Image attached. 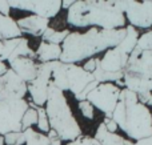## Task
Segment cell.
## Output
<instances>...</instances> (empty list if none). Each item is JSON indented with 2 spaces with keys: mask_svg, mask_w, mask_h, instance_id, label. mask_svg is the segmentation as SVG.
<instances>
[{
  "mask_svg": "<svg viewBox=\"0 0 152 145\" xmlns=\"http://www.w3.org/2000/svg\"><path fill=\"white\" fill-rule=\"evenodd\" d=\"M67 145H100V144L97 140H95V137H91V136H80V137L75 138L74 141L67 143Z\"/></svg>",
  "mask_w": 152,
  "mask_h": 145,
  "instance_id": "83f0119b",
  "label": "cell"
},
{
  "mask_svg": "<svg viewBox=\"0 0 152 145\" xmlns=\"http://www.w3.org/2000/svg\"><path fill=\"white\" fill-rule=\"evenodd\" d=\"M136 48L142 51H152V29L143 33L142 36H139Z\"/></svg>",
  "mask_w": 152,
  "mask_h": 145,
  "instance_id": "484cf974",
  "label": "cell"
},
{
  "mask_svg": "<svg viewBox=\"0 0 152 145\" xmlns=\"http://www.w3.org/2000/svg\"><path fill=\"white\" fill-rule=\"evenodd\" d=\"M97 59H99V57H91V59H88V60L86 61V64H84L81 68H83L86 72H88V73H92V72L95 71V68H96Z\"/></svg>",
  "mask_w": 152,
  "mask_h": 145,
  "instance_id": "f1b7e54d",
  "label": "cell"
},
{
  "mask_svg": "<svg viewBox=\"0 0 152 145\" xmlns=\"http://www.w3.org/2000/svg\"><path fill=\"white\" fill-rule=\"evenodd\" d=\"M10 13H11V7H10V4H8V1L0 0V15L10 16Z\"/></svg>",
  "mask_w": 152,
  "mask_h": 145,
  "instance_id": "4dcf8cb0",
  "label": "cell"
},
{
  "mask_svg": "<svg viewBox=\"0 0 152 145\" xmlns=\"http://www.w3.org/2000/svg\"><path fill=\"white\" fill-rule=\"evenodd\" d=\"M123 83L126 89L136 95L152 93V51H132L123 72Z\"/></svg>",
  "mask_w": 152,
  "mask_h": 145,
  "instance_id": "5b68a950",
  "label": "cell"
},
{
  "mask_svg": "<svg viewBox=\"0 0 152 145\" xmlns=\"http://www.w3.org/2000/svg\"><path fill=\"white\" fill-rule=\"evenodd\" d=\"M151 112H152V111H151Z\"/></svg>",
  "mask_w": 152,
  "mask_h": 145,
  "instance_id": "8d00e7d4",
  "label": "cell"
},
{
  "mask_svg": "<svg viewBox=\"0 0 152 145\" xmlns=\"http://www.w3.org/2000/svg\"><path fill=\"white\" fill-rule=\"evenodd\" d=\"M4 137V145H24L26 144V137L23 132H12L7 133Z\"/></svg>",
  "mask_w": 152,
  "mask_h": 145,
  "instance_id": "d4e9b609",
  "label": "cell"
},
{
  "mask_svg": "<svg viewBox=\"0 0 152 145\" xmlns=\"http://www.w3.org/2000/svg\"><path fill=\"white\" fill-rule=\"evenodd\" d=\"M126 37L120 41V44L118 45V49H120L121 52L127 53V55H131V52L136 48L137 44V39H139V33H137V29L134 28L132 25H127L126 27Z\"/></svg>",
  "mask_w": 152,
  "mask_h": 145,
  "instance_id": "d6986e66",
  "label": "cell"
},
{
  "mask_svg": "<svg viewBox=\"0 0 152 145\" xmlns=\"http://www.w3.org/2000/svg\"><path fill=\"white\" fill-rule=\"evenodd\" d=\"M132 145H152V135L150 137H145L139 141H135V143H132Z\"/></svg>",
  "mask_w": 152,
  "mask_h": 145,
  "instance_id": "1f68e13d",
  "label": "cell"
},
{
  "mask_svg": "<svg viewBox=\"0 0 152 145\" xmlns=\"http://www.w3.org/2000/svg\"><path fill=\"white\" fill-rule=\"evenodd\" d=\"M36 111H37L36 125L40 129V133H48L51 130V128H50V123H48V119H47V115H45L44 107H37Z\"/></svg>",
  "mask_w": 152,
  "mask_h": 145,
  "instance_id": "cb8c5ba5",
  "label": "cell"
},
{
  "mask_svg": "<svg viewBox=\"0 0 152 145\" xmlns=\"http://www.w3.org/2000/svg\"><path fill=\"white\" fill-rule=\"evenodd\" d=\"M27 95V84L8 68L4 75L0 76V101L23 100Z\"/></svg>",
  "mask_w": 152,
  "mask_h": 145,
  "instance_id": "4fadbf2b",
  "label": "cell"
},
{
  "mask_svg": "<svg viewBox=\"0 0 152 145\" xmlns=\"http://www.w3.org/2000/svg\"><path fill=\"white\" fill-rule=\"evenodd\" d=\"M126 27L119 29L91 28L83 32H69L61 44L59 61L64 64H76L94 57L97 53L115 48L126 37Z\"/></svg>",
  "mask_w": 152,
  "mask_h": 145,
  "instance_id": "6da1fadb",
  "label": "cell"
},
{
  "mask_svg": "<svg viewBox=\"0 0 152 145\" xmlns=\"http://www.w3.org/2000/svg\"><path fill=\"white\" fill-rule=\"evenodd\" d=\"M61 55V45L48 44L42 41L35 51L36 60L40 63H51V61H58Z\"/></svg>",
  "mask_w": 152,
  "mask_h": 145,
  "instance_id": "2e32d148",
  "label": "cell"
},
{
  "mask_svg": "<svg viewBox=\"0 0 152 145\" xmlns=\"http://www.w3.org/2000/svg\"><path fill=\"white\" fill-rule=\"evenodd\" d=\"M36 108L37 107L29 101L28 109L24 112L23 119H21V132H24L26 129L32 128V125H36V123H37V111H36Z\"/></svg>",
  "mask_w": 152,
  "mask_h": 145,
  "instance_id": "7402d4cb",
  "label": "cell"
},
{
  "mask_svg": "<svg viewBox=\"0 0 152 145\" xmlns=\"http://www.w3.org/2000/svg\"><path fill=\"white\" fill-rule=\"evenodd\" d=\"M11 8L28 11L32 15L44 17L47 20L55 17L61 9L60 0H23V1H8Z\"/></svg>",
  "mask_w": 152,
  "mask_h": 145,
  "instance_id": "7c38bea8",
  "label": "cell"
},
{
  "mask_svg": "<svg viewBox=\"0 0 152 145\" xmlns=\"http://www.w3.org/2000/svg\"><path fill=\"white\" fill-rule=\"evenodd\" d=\"M95 81L92 73L86 72L80 65L76 64H64L61 61H51V77L50 85L60 89L61 92L69 91L74 97L79 100L84 89Z\"/></svg>",
  "mask_w": 152,
  "mask_h": 145,
  "instance_id": "8992f818",
  "label": "cell"
},
{
  "mask_svg": "<svg viewBox=\"0 0 152 145\" xmlns=\"http://www.w3.org/2000/svg\"><path fill=\"white\" fill-rule=\"evenodd\" d=\"M103 125H104V128L110 133H116V130H118V125H116V123L113 121L112 119L104 117V120H103Z\"/></svg>",
  "mask_w": 152,
  "mask_h": 145,
  "instance_id": "f546056e",
  "label": "cell"
},
{
  "mask_svg": "<svg viewBox=\"0 0 152 145\" xmlns=\"http://www.w3.org/2000/svg\"><path fill=\"white\" fill-rule=\"evenodd\" d=\"M121 8L126 20L134 28L147 29L152 27V0H121Z\"/></svg>",
  "mask_w": 152,
  "mask_h": 145,
  "instance_id": "30bf717a",
  "label": "cell"
},
{
  "mask_svg": "<svg viewBox=\"0 0 152 145\" xmlns=\"http://www.w3.org/2000/svg\"><path fill=\"white\" fill-rule=\"evenodd\" d=\"M16 37H21V32L16 24V20H13L11 16L0 15V41Z\"/></svg>",
  "mask_w": 152,
  "mask_h": 145,
  "instance_id": "ac0fdd59",
  "label": "cell"
},
{
  "mask_svg": "<svg viewBox=\"0 0 152 145\" xmlns=\"http://www.w3.org/2000/svg\"><path fill=\"white\" fill-rule=\"evenodd\" d=\"M95 140L99 141L100 145H132L131 140H127L123 136L118 135V133H110L104 128L103 123L97 127L96 133H95Z\"/></svg>",
  "mask_w": 152,
  "mask_h": 145,
  "instance_id": "e0dca14e",
  "label": "cell"
},
{
  "mask_svg": "<svg viewBox=\"0 0 152 145\" xmlns=\"http://www.w3.org/2000/svg\"><path fill=\"white\" fill-rule=\"evenodd\" d=\"M69 35L68 29H63V31H58V29H53L51 27H48L45 29V32L42 36V41L48 43V44H56V45H61L63 41L66 40V37Z\"/></svg>",
  "mask_w": 152,
  "mask_h": 145,
  "instance_id": "ffe728a7",
  "label": "cell"
},
{
  "mask_svg": "<svg viewBox=\"0 0 152 145\" xmlns=\"http://www.w3.org/2000/svg\"><path fill=\"white\" fill-rule=\"evenodd\" d=\"M7 69H8V67L5 65V63H1V61H0V76L4 75L5 72H7Z\"/></svg>",
  "mask_w": 152,
  "mask_h": 145,
  "instance_id": "836d02e7",
  "label": "cell"
},
{
  "mask_svg": "<svg viewBox=\"0 0 152 145\" xmlns=\"http://www.w3.org/2000/svg\"><path fill=\"white\" fill-rule=\"evenodd\" d=\"M120 91V88L112 83H103L91 91V93L87 96V101L94 108H97L100 112H103L105 117L111 119L113 109L119 101Z\"/></svg>",
  "mask_w": 152,
  "mask_h": 145,
  "instance_id": "9c48e42d",
  "label": "cell"
},
{
  "mask_svg": "<svg viewBox=\"0 0 152 145\" xmlns=\"http://www.w3.org/2000/svg\"><path fill=\"white\" fill-rule=\"evenodd\" d=\"M0 145H4V137L0 136Z\"/></svg>",
  "mask_w": 152,
  "mask_h": 145,
  "instance_id": "e575fe53",
  "label": "cell"
},
{
  "mask_svg": "<svg viewBox=\"0 0 152 145\" xmlns=\"http://www.w3.org/2000/svg\"><path fill=\"white\" fill-rule=\"evenodd\" d=\"M74 0H66V1H61V8H64V9L68 11L69 8H71V5L74 4Z\"/></svg>",
  "mask_w": 152,
  "mask_h": 145,
  "instance_id": "d6a6232c",
  "label": "cell"
},
{
  "mask_svg": "<svg viewBox=\"0 0 152 145\" xmlns=\"http://www.w3.org/2000/svg\"><path fill=\"white\" fill-rule=\"evenodd\" d=\"M67 21L75 28L119 29L127 20L121 0H79L67 11Z\"/></svg>",
  "mask_w": 152,
  "mask_h": 145,
  "instance_id": "7a4b0ae2",
  "label": "cell"
},
{
  "mask_svg": "<svg viewBox=\"0 0 152 145\" xmlns=\"http://www.w3.org/2000/svg\"><path fill=\"white\" fill-rule=\"evenodd\" d=\"M51 77V63H39L37 76L27 84V93L31 96V103L36 107H43L47 101L48 87Z\"/></svg>",
  "mask_w": 152,
  "mask_h": 145,
  "instance_id": "8fae6325",
  "label": "cell"
},
{
  "mask_svg": "<svg viewBox=\"0 0 152 145\" xmlns=\"http://www.w3.org/2000/svg\"><path fill=\"white\" fill-rule=\"evenodd\" d=\"M20 41V37H16V39H10V40H3L0 41V61L4 63L8 61L10 56L12 55L13 49L16 48V45Z\"/></svg>",
  "mask_w": 152,
  "mask_h": 145,
  "instance_id": "603a6c76",
  "label": "cell"
},
{
  "mask_svg": "<svg viewBox=\"0 0 152 145\" xmlns=\"http://www.w3.org/2000/svg\"><path fill=\"white\" fill-rule=\"evenodd\" d=\"M77 105H79V111L81 112V115H83L86 119L94 120V107H92L88 101H87V100L79 101Z\"/></svg>",
  "mask_w": 152,
  "mask_h": 145,
  "instance_id": "4316f807",
  "label": "cell"
},
{
  "mask_svg": "<svg viewBox=\"0 0 152 145\" xmlns=\"http://www.w3.org/2000/svg\"><path fill=\"white\" fill-rule=\"evenodd\" d=\"M16 24H18L19 29H20L21 35H31V36L39 37L43 36V33L45 32V29L50 25V20L44 17H40V16L36 15H28L24 16V17H20L19 20H16Z\"/></svg>",
  "mask_w": 152,
  "mask_h": 145,
  "instance_id": "9a60e30c",
  "label": "cell"
},
{
  "mask_svg": "<svg viewBox=\"0 0 152 145\" xmlns=\"http://www.w3.org/2000/svg\"><path fill=\"white\" fill-rule=\"evenodd\" d=\"M147 107H152V96H151V99H150V101H148V104H147Z\"/></svg>",
  "mask_w": 152,
  "mask_h": 145,
  "instance_id": "d590c367",
  "label": "cell"
},
{
  "mask_svg": "<svg viewBox=\"0 0 152 145\" xmlns=\"http://www.w3.org/2000/svg\"><path fill=\"white\" fill-rule=\"evenodd\" d=\"M24 137H26V144L24 145H51V141L48 140L47 135L34 130L32 128L24 130Z\"/></svg>",
  "mask_w": 152,
  "mask_h": 145,
  "instance_id": "44dd1931",
  "label": "cell"
},
{
  "mask_svg": "<svg viewBox=\"0 0 152 145\" xmlns=\"http://www.w3.org/2000/svg\"><path fill=\"white\" fill-rule=\"evenodd\" d=\"M127 53L121 52L118 48H111L105 51L102 59H97L96 68L92 76L99 84L103 83H118L123 80V72L128 61Z\"/></svg>",
  "mask_w": 152,
  "mask_h": 145,
  "instance_id": "52a82bcc",
  "label": "cell"
},
{
  "mask_svg": "<svg viewBox=\"0 0 152 145\" xmlns=\"http://www.w3.org/2000/svg\"><path fill=\"white\" fill-rule=\"evenodd\" d=\"M28 109V101L13 100L0 101V136L21 132V119Z\"/></svg>",
  "mask_w": 152,
  "mask_h": 145,
  "instance_id": "ba28073f",
  "label": "cell"
},
{
  "mask_svg": "<svg viewBox=\"0 0 152 145\" xmlns=\"http://www.w3.org/2000/svg\"><path fill=\"white\" fill-rule=\"evenodd\" d=\"M8 64H10V69H12L26 84H28L32 80L36 79L39 63L36 61L35 56H20V57H15L13 60L8 61Z\"/></svg>",
  "mask_w": 152,
  "mask_h": 145,
  "instance_id": "5bb4252c",
  "label": "cell"
},
{
  "mask_svg": "<svg viewBox=\"0 0 152 145\" xmlns=\"http://www.w3.org/2000/svg\"><path fill=\"white\" fill-rule=\"evenodd\" d=\"M50 128L55 130L60 141H74L81 136L80 125L76 121L67 97L53 85L48 87L47 101L44 104Z\"/></svg>",
  "mask_w": 152,
  "mask_h": 145,
  "instance_id": "277c9868",
  "label": "cell"
},
{
  "mask_svg": "<svg viewBox=\"0 0 152 145\" xmlns=\"http://www.w3.org/2000/svg\"><path fill=\"white\" fill-rule=\"evenodd\" d=\"M111 119L116 123L118 128L134 141H139L152 135L151 109L140 104L136 93L126 88L120 91L119 101Z\"/></svg>",
  "mask_w": 152,
  "mask_h": 145,
  "instance_id": "3957f363",
  "label": "cell"
}]
</instances>
